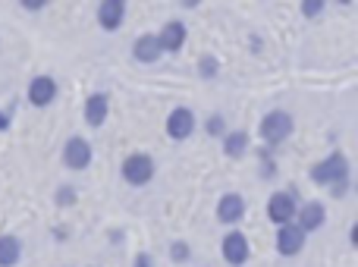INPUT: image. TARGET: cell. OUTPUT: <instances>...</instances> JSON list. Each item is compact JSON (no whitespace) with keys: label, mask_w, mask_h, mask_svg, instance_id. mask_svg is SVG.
I'll return each instance as SVG.
<instances>
[{"label":"cell","mask_w":358,"mask_h":267,"mask_svg":"<svg viewBox=\"0 0 358 267\" xmlns=\"http://www.w3.org/2000/svg\"><path fill=\"white\" fill-rule=\"evenodd\" d=\"M308 176L317 186H334V182H340V180H352V167H349V157L343 154V151H330L327 157L311 164Z\"/></svg>","instance_id":"3957f363"},{"label":"cell","mask_w":358,"mask_h":267,"mask_svg":"<svg viewBox=\"0 0 358 267\" xmlns=\"http://www.w3.org/2000/svg\"><path fill=\"white\" fill-rule=\"evenodd\" d=\"M227 117H223V113H210L208 120H204V132H208V136H214V138H223L227 136Z\"/></svg>","instance_id":"d6986e66"},{"label":"cell","mask_w":358,"mask_h":267,"mask_svg":"<svg viewBox=\"0 0 358 267\" xmlns=\"http://www.w3.org/2000/svg\"><path fill=\"white\" fill-rule=\"evenodd\" d=\"M6 129H10V113L0 110V132H6Z\"/></svg>","instance_id":"d4e9b609"},{"label":"cell","mask_w":358,"mask_h":267,"mask_svg":"<svg viewBox=\"0 0 358 267\" xmlns=\"http://www.w3.org/2000/svg\"><path fill=\"white\" fill-rule=\"evenodd\" d=\"M94 16H98V25L104 31H117L126 19V0H101Z\"/></svg>","instance_id":"5bb4252c"},{"label":"cell","mask_w":358,"mask_h":267,"mask_svg":"<svg viewBox=\"0 0 358 267\" xmlns=\"http://www.w3.org/2000/svg\"><path fill=\"white\" fill-rule=\"evenodd\" d=\"M296 224L302 226V233L308 236V233H317L324 224H327V208H324V201H299V211H296Z\"/></svg>","instance_id":"30bf717a"},{"label":"cell","mask_w":358,"mask_h":267,"mask_svg":"<svg viewBox=\"0 0 358 267\" xmlns=\"http://www.w3.org/2000/svg\"><path fill=\"white\" fill-rule=\"evenodd\" d=\"M60 94V85L50 73H41V75H31L29 85H25V98H29L31 107H50Z\"/></svg>","instance_id":"5b68a950"},{"label":"cell","mask_w":358,"mask_h":267,"mask_svg":"<svg viewBox=\"0 0 358 267\" xmlns=\"http://www.w3.org/2000/svg\"><path fill=\"white\" fill-rule=\"evenodd\" d=\"M305 233H302V226L292 220V224H283V226H277V236H273V245H277V252L283 258H296L299 252L305 249Z\"/></svg>","instance_id":"9c48e42d"},{"label":"cell","mask_w":358,"mask_h":267,"mask_svg":"<svg viewBox=\"0 0 358 267\" xmlns=\"http://www.w3.org/2000/svg\"><path fill=\"white\" fill-rule=\"evenodd\" d=\"M349 186H352V180H340V182H334V186H327V189H330L334 199H343V195L349 192Z\"/></svg>","instance_id":"603a6c76"},{"label":"cell","mask_w":358,"mask_h":267,"mask_svg":"<svg viewBox=\"0 0 358 267\" xmlns=\"http://www.w3.org/2000/svg\"><path fill=\"white\" fill-rule=\"evenodd\" d=\"M132 267H155V258H151L148 252H138L136 261H132Z\"/></svg>","instance_id":"cb8c5ba5"},{"label":"cell","mask_w":358,"mask_h":267,"mask_svg":"<svg viewBox=\"0 0 358 267\" xmlns=\"http://www.w3.org/2000/svg\"><path fill=\"white\" fill-rule=\"evenodd\" d=\"M217 73H220V63H217V57H210V54L198 57V75H204V79H214Z\"/></svg>","instance_id":"ffe728a7"},{"label":"cell","mask_w":358,"mask_h":267,"mask_svg":"<svg viewBox=\"0 0 358 267\" xmlns=\"http://www.w3.org/2000/svg\"><path fill=\"white\" fill-rule=\"evenodd\" d=\"M54 201H57V205H60V208H73L76 201H79V189H76V186H69V182H63V186H57Z\"/></svg>","instance_id":"ac0fdd59"},{"label":"cell","mask_w":358,"mask_h":267,"mask_svg":"<svg viewBox=\"0 0 358 267\" xmlns=\"http://www.w3.org/2000/svg\"><path fill=\"white\" fill-rule=\"evenodd\" d=\"M164 129H167V136L173 138V142H185V138H192V132L198 129V120H195V110L185 104L173 107V110L167 113V123H164Z\"/></svg>","instance_id":"ba28073f"},{"label":"cell","mask_w":358,"mask_h":267,"mask_svg":"<svg viewBox=\"0 0 358 267\" xmlns=\"http://www.w3.org/2000/svg\"><path fill=\"white\" fill-rule=\"evenodd\" d=\"M292 132H296V120H292V113L283 110V107L267 110L264 117H261V123H258V136H261V142H264L267 148H277V145L289 142Z\"/></svg>","instance_id":"6da1fadb"},{"label":"cell","mask_w":358,"mask_h":267,"mask_svg":"<svg viewBox=\"0 0 358 267\" xmlns=\"http://www.w3.org/2000/svg\"><path fill=\"white\" fill-rule=\"evenodd\" d=\"M296 211H299V199L296 192H273L267 199V220L273 226H283V224H292L296 220Z\"/></svg>","instance_id":"8992f818"},{"label":"cell","mask_w":358,"mask_h":267,"mask_svg":"<svg viewBox=\"0 0 358 267\" xmlns=\"http://www.w3.org/2000/svg\"><path fill=\"white\" fill-rule=\"evenodd\" d=\"M220 142H223V154L239 161V157H245L248 145H252V136H248L245 129H227V136H223Z\"/></svg>","instance_id":"2e32d148"},{"label":"cell","mask_w":358,"mask_h":267,"mask_svg":"<svg viewBox=\"0 0 358 267\" xmlns=\"http://www.w3.org/2000/svg\"><path fill=\"white\" fill-rule=\"evenodd\" d=\"M324 13V0H305L302 3V16L305 19H315V16H321Z\"/></svg>","instance_id":"7402d4cb"},{"label":"cell","mask_w":358,"mask_h":267,"mask_svg":"<svg viewBox=\"0 0 358 267\" xmlns=\"http://www.w3.org/2000/svg\"><path fill=\"white\" fill-rule=\"evenodd\" d=\"M161 57H164V48H161V41H157L155 31H145V35H138L136 41H132V60L157 63Z\"/></svg>","instance_id":"9a60e30c"},{"label":"cell","mask_w":358,"mask_h":267,"mask_svg":"<svg viewBox=\"0 0 358 267\" xmlns=\"http://www.w3.org/2000/svg\"><path fill=\"white\" fill-rule=\"evenodd\" d=\"M220 255L229 267H245L248 258H252V245H248V236L242 230H229L220 243Z\"/></svg>","instance_id":"52a82bcc"},{"label":"cell","mask_w":358,"mask_h":267,"mask_svg":"<svg viewBox=\"0 0 358 267\" xmlns=\"http://www.w3.org/2000/svg\"><path fill=\"white\" fill-rule=\"evenodd\" d=\"M85 123L92 126V129H101V126L107 123V113H110V94L107 92H92L85 98Z\"/></svg>","instance_id":"4fadbf2b"},{"label":"cell","mask_w":358,"mask_h":267,"mask_svg":"<svg viewBox=\"0 0 358 267\" xmlns=\"http://www.w3.org/2000/svg\"><path fill=\"white\" fill-rule=\"evenodd\" d=\"M120 176H123L126 186L142 189L157 176V164L148 151H132V154H126L123 164H120Z\"/></svg>","instance_id":"7a4b0ae2"},{"label":"cell","mask_w":358,"mask_h":267,"mask_svg":"<svg viewBox=\"0 0 358 267\" xmlns=\"http://www.w3.org/2000/svg\"><path fill=\"white\" fill-rule=\"evenodd\" d=\"M157 41H161L164 54H179V50L185 48V41H189V29H185L182 19H167V22L161 25V31H155Z\"/></svg>","instance_id":"8fae6325"},{"label":"cell","mask_w":358,"mask_h":267,"mask_svg":"<svg viewBox=\"0 0 358 267\" xmlns=\"http://www.w3.org/2000/svg\"><path fill=\"white\" fill-rule=\"evenodd\" d=\"M19 261H22V239L0 233V267H16Z\"/></svg>","instance_id":"e0dca14e"},{"label":"cell","mask_w":358,"mask_h":267,"mask_svg":"<svg viewBox=\"0 0 358 267\" xmlns=\"http://www.w3.org/2000/svg\"><path fill=\"white\" fill-rule=\"evenodd\" d=\"M170 258H173V261H189V258H192L189 243H173V245H170Z\"/></svg>","instance_id":"44dd1931"},{"label":"cell","mask_w":358,"mask_h":267,"mask_svg":"<svg viewBox=\"0 0 358 267\" xmlns=\"http://www.w3.org/2000/svg\"><path fill=\"white\" fill-rule=\"evenodd\" d=\"M217 220H220L223 226H239L242 224V217H245V199H242L239 192H227V195H220V201H217Z\"/></svg>","instance_id":"7c38bea8"},{"label":"cell","mask_w":358,"mask_h":267,"mask_svg":"<svg viewBox=\"0 0 358 267\" xmlns=\"http://www.w3.org/2000/svg\"><path fill=\"white\" fill-rule=\"evenodd\" d=\"M60 157H63V167H66V170L82 173V170H88V167H92V161H94L92 142H88L85 136H69L66 142H63Z\"/></svg>","instance_id":"277c9868"}]
</instances>
